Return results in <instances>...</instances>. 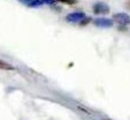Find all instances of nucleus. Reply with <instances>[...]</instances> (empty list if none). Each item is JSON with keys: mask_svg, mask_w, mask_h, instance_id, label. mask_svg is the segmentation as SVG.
<instances>
[{"mask_svg": "<svg viewBox=\"0 0 130 120\" xmlns=\"http://www.w3.org/2000/svg\"><path fill=\"white\" fill-rule=\"evenodd\" d=\"M113 22L118 23L119 25H128L130 24V16L126 13H116L113 16Z\"/></svg>", "mask_w": 130, "mask_h": 120, "instance_id": "nucleus-1", "label": "nucleus"}, {"mask_svg": "<svg viewBox=\"0 0 130 120\" xmlns=\"http://www.w3.org/2000/svg\"><path fill=\"white\" fill-rule=\"evenodd\" d=\"M93 12L95 14H107L110 12V9L105 3H96L93 6Z\"/></svg>", "mask_w": 130, "mask_h": 120, "instance_id": "nucleus-2", "label": "nucleus"}, {"mask_svg": "<svg viewBox=\"0 0 130 120\" xmlns=\"http://www.w3.org/2000/svg\"><path fill=\"white\" fill-rule=\"evenodd\" d=\"M84 17H86V14L83 12H72L66 16V21L69 23H79Z\"/></svg>", "mask_w": 130, "mask_h": 120, "instance_id": "nucleus-3", "label": "nucleus"}, {"mask_svg": "<svg viewBox=\"0 0 130 120\" xmlns=\"http://www.w3.org/2000/svg\"><path fill=\"white\" fill-rule=\"evenodd\" d=\"M94 24L100 28H111L113 25V22L108 18H96L94 21Z\"/></svg>", "mask_w": 130, "mask_h": 120, "instance_id": "nucleus-4", "label": "nucleus"}, {"mask_svg": "<svg viewBox=\"0 0 130 120\" xmlns=\"http://www.w3.org/2000/svg\"><path fill=\"white\" fill-rule=\"evenodd\" d=\"M0 70H5V71H13L14 67L12 65L7 64L4 60H0Z\"/></svg>", "mask_w": 130, "mask_h": 120, "instance_id": "nucleus-5", "label": "nucleus"}, {"mask_svg": "<svg viewBox=\"0 0 130 120\" xmlns=\"http://www.w3.org/2000/svg\"><path fill=\"white\" fill-rule=\"evenodd\" d=\"M89 22H92V19L89 18V17H84V18L79 22V25H81V27H84V25H87Z\"/></svg>", "mask_w": 130, "mask_h": 120, "instance_id": "nucleus-6", "label": "nucleus"}, {"mask_svg": "<svg viewBox=\"0 0 130 120\" xmlns=\"http://www.w3.org/2000/svg\"><path fill=\"white\" fill-rule=\"evenodd\" d=\"M56 1H59V3L68 4V5H74V4H76V3H77L76 0H56Z\"/></svg>", "mask_w": 130, "mask_h": 120, "instance_id": "nucleus-7", "label": "nucleus"}, {"mask_svg": "<svg viewBox=\"0 0 130 120\" xmlns=\"http://www.w3.org/2000/svg\"><path fill=\"white\" fill-rule=\"evenodd\" d=\"M126 7H128V9H130V0L128 1V4H126Z\"/></svg>", "mask_w": 130, "mask_h": 120, "instance_id": "nucleus-8", "label": "nucleus"}]
</instances>
